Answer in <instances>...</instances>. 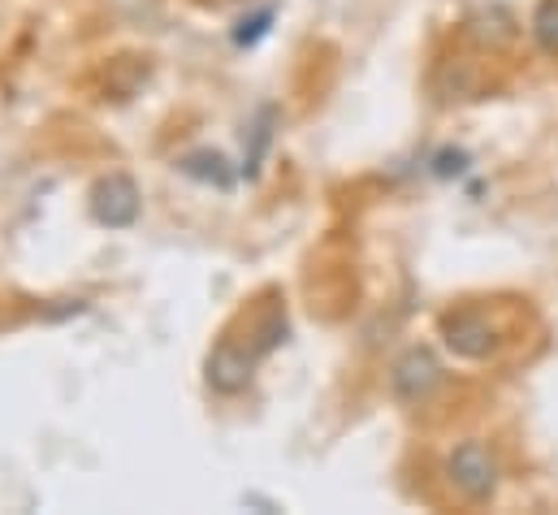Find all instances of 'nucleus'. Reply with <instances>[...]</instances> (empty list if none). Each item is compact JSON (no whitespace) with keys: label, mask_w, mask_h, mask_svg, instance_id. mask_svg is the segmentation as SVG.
Segmentation results:
<instances>
[{"label":"nucleus","mask_w":558,"mask_h":515,"mask_svg":"<svg viewBox=\"0 0 558 515\" xmlns=\"http://www.w3.org/2000/svg\"><path fill=\"white\" fill-rule=\"evenodd\" d=\"M446 481L468 499V503H489L498 490V459L485 442L468 438L446 455Z\"/></svg>","instance_id":"2"},{"label":"nucleus","mask_w":558,"mask_h":515,"mask_svg":"<svg viewBox=\"0 0 558 515\" xmlns=\"http://www.w3.org/2000/svg\"><path fill=\"white\" fill-rule=\"evenodd\" d=\"M256 351H252V343L243 347V343H234V338H221L217 347H213V356H208V386L217 390V394H239V390L252 382V369H256Z\"/></svg>","instance_id":"5"},{"label":"nucleus","mask_w":558,"mask_h":515,"mask_svg":"<svg viewBox=\"0 0 558 515\" xmlns=\"http://www.w3.org/2000/svg\"><path fill=\"white\" fill-rule=\"evenodd\" d=\"M437 386H441V364L428 347H408L390 369V390L403 403H424Z\"/></svg>","instance_id":"4"},{"label":"nucleus","mask_w":558,"mask_h":515,"mask_svg":"<svg viewBox=\"0 0 558 515\" xmlns=\"http://www.w3.org/2000/svg\"><path fill=\"white\" fill-rule=\"evenodd\" d=\"M140 208H143V195L140 187H135V178H126V173H109V178H100L92 187V213L109 230L135 226L140 221Z\"/></svg>","instance_id":"3"},{"label":"nucleus","mask_w":558,"mask_h":515,"mask_svg":"<svg viewBox=\"0 0 558 515\" xmlns=\"http://www.w3.org/2000/svg\"><path fill=\"white\" fill-rule=\"evenodd\" d=\"M441 343L459 360H489V356H498L507 334H502V325L485 308H459V312L441 316Z\"/></svg>","instance_id":"1"},{"label":"nucleus","mask_w":558,"mask_h":515,"mask_svg":"<svg viewBox=\"0 0 558 515\" xmlns=\"http://www.w3.org/2000/svg\"><path fill=\"white\" fill-rule=\"evenodd\" d=\"M533 39L546 57H558V0H542L533 9Z\"/></svg>","instance_id":"6"}]
</instances>
